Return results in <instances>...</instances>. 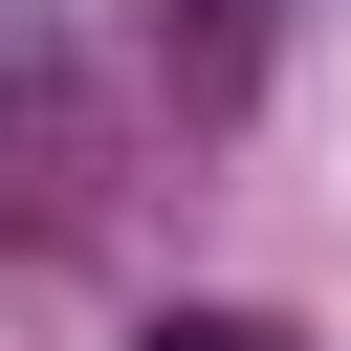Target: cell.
I'll use <instances>...</instances> for the list:
<instances>
[{
	"label": "cell",
	"mask_w": 351,
	"mask_h": 351,
	"mask_svg": "<svg viewBox=\"0 0 351 351\" xmlns=\"http://www.w3.org/2000/svg\"><path fill=\"white\" fill-rule=\"evenodd\" d=\"M132 351H285V329H263V307H154Z\"/></svg>",
	"instance_id": "6da1fadb"
}]
</instances>
